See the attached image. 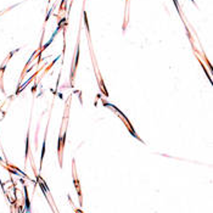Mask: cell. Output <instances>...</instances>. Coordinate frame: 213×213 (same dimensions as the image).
I'll use <instances>...</instances> for the list:
<instances>
[{"label": "cell", "instance_id": "cell-1", "mask_svg": "<svg viewBox=\"0 0 213 213\" xmlns=\"http://www.w3.org/2000/svg\"><path fill=\"white\" fill-rule=\"evenodd\" d=\"M26 190V203H27V212L29 213V200H28V194H27V189L25 188Z\"/></svg>", "mask_w": 213, "mask_h": 213}, {"label": "cell", "instance_id": "cell-2", "mask_svg": "<svg viewBox=\"0 0 213 213\" xmlns=\"http://www.w3.org/2000/svg\"><path fill=\"white\" fill-rule=\"evenodd\" d=\"M173 2H174V5L177 6V10L179 11V6H178V2H177V0H173ZM179 12H180V11H179Z\"/></svg>", "mask_w": 213, "mask_h": 213}]
</instances>
